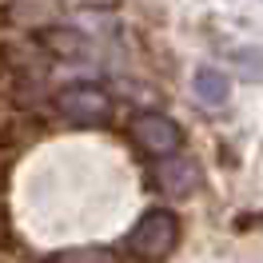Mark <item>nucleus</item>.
I'll use <instances>...</instances> for the list:
<instances>
[{"instance_id":"f257e3e1","label":"nucleus","mask_w":263,"mask_h":263,"mask_svg":"<svg viewBox=\"0 0 263 263\" xmlns=\"http://www.w3.org/2000/svg\"><path fill=\"white\" fill-rule=\"evenodd\" d=\"M128 255L144 263H156V259H167L176 247H180V215L172 208H148V212L136 219V228L128 231Z\"/></svg>"},{"instance_id":"f03ea898","label":"nucleus","mask_w":263,"mask_h":263,"mask_svg":"<svg viewBox=\"0 0 263 263\" xmlns=\"http://www.w3.org/2000/svg\"><path fill=\"white\" fill-rule=\"evenodd\" d=\"M128 136L144 156H156V160L176 156L183 148V128L164 112H136L128 124Z\"/></svg>"},{"instance_id":"7ed1b4c3","label":"nucleus","mask_w":263,"mask_h":263,"mask_svg":"<svg viewBox=\"0 0 263 263\" xmlns=\"http://www.w3.org/2000/svg\"><path fill=\"white\" fill-rule=\"evenodd\" d=\"M56 112L64 116L68 124L92 128V124H104L112 116V100L96 84H68V88H60V96H56Z\"/></svg>"},{"instance_id":"20e7f679","label":"nucleus","mask_w":263,"mask_h":263,"mask_svg":"<svg viewBox=\"0 0 263 263\" xmlns=\"http://www.w3.org/2000/svg\"><path fill=\"white\" fill-rule=\"evenodd\" d=\"M152 180L160 183V192L167 196H192L199 183H203V172H199L196 160H187V156H164V160H156L152 167Z\"/></svg>"},{"instance_id":"39448f33","label":"nucleus","mask_w":263,"mask_h":263,"mask_svg":"<svg viewBox=\"0 0 263 263\" xmlns=\"http://www.w3.org/2000/svg\"><path fill=\"white\" fill-rule=\"evenodd\" d=\"M32 44L40 52H48L52 60H80L88 56V36L80 28H72V24H40L32 32Z\"/></svg>"},{"instance_id":"423d86ee","label":"nucleus","mask_w":263,"mask_h":263,"mask_svg":"<svg viewBox=\"0 0 263 263\" xmlns=\"http://www.w3.org/2000/svg\"><path fill=\"white\" fill-rule=\"evenodd\" d=\"M192 92H196V100L203 108H223L228 96H231V84L219 68H199L196 76H192Z\"/></svg>"},{"instance_id":"0eeeda50","label":"nucleus","mask_w":263,"mask_h":263,"mask_svg":"<svg viewBox=\"0 0 263 263\" xmlns=\"http://www.w3.org/2000/svg\"><path fill=\"white\" fill-rule=\"evenodd\" d=\"M48 263H120V259H116L112 247L92 243V247H64V251H56Z\"/></svg>"},{"instance_id":"6e6552de","label":"nucleus","mask_w":263,"mask_h":263,"mask_svg":"<svg viewBox=\"0 0 263 263\" xmlns=\"http://www.w3.org/2000/svg\"><path fill=\"white\" fill-rule=\"evenodd\" d=\"M28 124H36V120H8L4 132H0V144H24V140H32L40 128H28Z\"/></svg>"},{"instance_id":"1a4fd4ad","label":"nucleus","mask_w":263,"mask_h":263,"mask_svg":"<svg viewBox=\"0 0 263 263\" xmlns=\"http://www.w3.org/2000/svg\"><path fill=\"white\" fill-rule=\"evenodd\" d=\"M12 247H16V228H12L8 208L0 203V251H12Z\"/></svg>"},{"instance_id":"9d476101","label":"nucleus","mask_w":263,"mask_h":263,"mask_svg":"<svg viewBox=\"0 0 263 263\" xmlns=\"http://www.w3.org/2000/svg\"><path fill=\"white\" fill-rule=\"evenodd\" d=\"M80 4H88V8H116L120 0H80Z\"/></svg>"}]
</instances>
